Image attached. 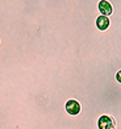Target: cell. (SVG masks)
Listing matches in <instances>:
<instances>
[{"label": "cell", "instance_id": "3", "mask_svg": "<svg viewBox=\"0 0 121 129\" xmlns=\"http://www.w3.org/2000/svg\"><path fill=\"white\" fill-rule=\"evenodd\" d=\"M97 9H99V13L101 16H105V17H109L113 13V5L111 0H99Z\"/></svg>", "mask_w": 121, "mask_h": 129}, {"label": "cell", "instance_id": "1", "mask_svg": "<svg viewBox=\"0 0 121 129\" xmlns=\"http://www.w3.org/2000/svg\"><path fill=\"white\" fill-rule=\"evenodd\" d=\"M33 122L34 113L29 108L0 96V129H30ZM34 129H55V125L46 120Z\"/></svg>", "mask_w": 121, "mask_h": 129}, {"label": "cell", "instance_id": "5", "mask_svg": "<svg viewBox=\"0 0 121 129\" xmlns=\"http://www.w3.org/2000/svg\"><path fill=\"white\" fill-rule=\"evenodd\" d=\"M114 79H116L117 83L121 84V70H118V71L116 73V75H114Z\"/></svg>", "mask_w": 121, "mask_h": 129}, {"label": "cell", "instance_id": "2", "mask_svg": "<svg viewBox=\"0 0 121 129\" xmlns=\"http://www.w3.org/2000/svg\"><path fill=\"white\" fill-rule=\"evenodd\" d=\"M65 111L70 116H78L80 113V111H82V104L76 99H70L65 104Z\"/></svg>", "mask_w": 121, "mask_h": 129}, {"label": "cell", "instance_id": "4", "mask_svg": "<svg viewBox=\"0 0 121 129\" xmlns=\"http://www.w3.org/2000/svg\"><path fill=\"white\" fill-rule=\"evenodd\" d=\"M95 25H96V28L99 29L100 32H105L107 29L111 26V19H109V17L99 15V16L96 17V20H95Z\"/></svg>", "mask_w": 121, "mask_h": 129}]
</instances>
